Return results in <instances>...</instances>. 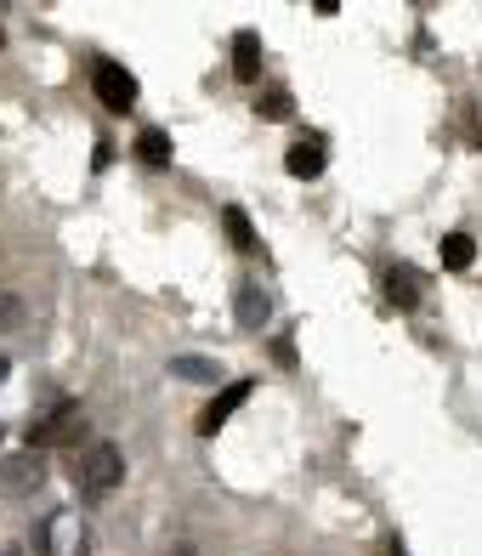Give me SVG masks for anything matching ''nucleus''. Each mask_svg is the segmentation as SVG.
Listing matches in <instances>:
<instances>
[{
    "label": "nucleus",
    "mask_w": 482,
    "mask_h": 556,
    "mask_svg": "<svg viewBox=\"0 0 482 556\" xmlns=\"http://www.w3.org/2000/svg\"><path fill=\"white\" fill-rule=\"evenodd\" d=\"M290 176H301V182H313V176H324V142H295L284 154Z\"/></svg>",
    "instance_id": "obj_9"
},
{
    "label": "nucleus",
    "mask_w": 482,
    "mask_h": 556,
    "mask_svg": "<svg viewBox=\"0 0 482 556\" xmlns=\"http://www.w3.org/2000/svg\"><path fill=\"white\" fill-rule=\"evenodd\" d=\"M221 227H227V244H233V250H256V233H250V222H244L239 205L221 211Z\"/></svg>",
    "instance_id": "obj_12"
},
{
    "label": "nucleus",
    "mask_w": 482,
    "mask_h": 556,
    "mask_svg": "<svg viewBox=\"0 0 482 556\" xmlns=\"http://www.w3.org/2000/svg\"><path fill=\"white\" fill-rule=\"evenodd\" d=\"M0 46H7V35H0Z\"/></svg>",
    "instance_id": "obj_20"
},
{
    "label": "nucleus",
    "mask_w": 482,
    "mask_h": 556,
    "mask_svg": "<svg viewBox=\"0 0 482 556\" xmlns=\"http://www.w3.org/2000/svg\"><path fill=\"white\" fill-rule=\"evenodd\" d=\"M0 443H7V432H0Z\"/></svg>",
    "instance_id": "obj_21"
},
{
    "label": "nucleus",
    "mask_w": 482,
    "mask_h": 556,
    "mask_svg": "<svg viewBox=\"0 0 482 556\" xmlns=\"http://www.w3.org/2000/svg\"><path fill=\"white\" fill-rule=\"evenodd\" d=\"M74 477H80V494L86 500H109L125 483V454L114 443H91L80 460H74Z\"/></svg>",
    "instance_id": "obj_1"
},
{
    "label": "nucleus",
    "mask_w": 482,
    "mask_h": 556,
    "mask_svg": "<svg viewBox=\"0 0 482 556\" xmlns=\"http://www.w3.org/2000/svg\"><path fill=\"white\" fill-rule=\"evenodd\" d=\"M46 483V454L40 448H17L12 460H0V494L7 500H29Z\"/></svg>",
    "instance_id": "obj_4"
},
{
    "label": "nucleus",
    "mask_w": 482,
    "mask_h": 556,
    "mask_svg": "<svg viewBox=\"0 0 482 556\" xmlns=\"http://www.w3.org/2000/svg\"><path fill=\"white\" fill-rule=\"evenodd\" d=\"M392 556H409V545H403V540H392Z\"/></svg>",
    "instance_id": "obj_16"
},
{
    "label": "nucleus",
    "mask_w": 482,
    "mask_h": 556,
    "mask_svg": "<svg viewBox=\"0 0 482 556\" xmlns=\"http://www.w3.org/2000/svg\"><path fill=\"white\" fill-rule=\"evenodd\" d=\"M131 154H137L142 165H170V137H165V131H142Z\"/></svg>",
    "instance_id": "obj_10"
},
{
    "label": "nucleus",
    "mask_w": 482,
    "mask_h": 556,
    "mask_svg": "<svg viewBox=\"0 0 482 556\" xmlns=\"http://www.w3.org/2000/svg\"><path fill=\"white\" fill-rule=\"evenodd\" d=\"M471 262H477V239H471V233H448V239H443V267L460 273V267H471Z\"/></svg>",
    "instance_id": "obj_11"
},
{
    "label": "nucleus",
    "mask_w": 482,
    "mask_h": 556,
    "mask_svg": "<svg viewBox=\"0 0 482 556\" xmlns=\"http://www.w3.org/2000/svg\"><path fill=\"white\" fill-rule=\"evenodd\" d=\"M7 375H12V364H7V358H0V387H7Z\"/></svg>",
    "instance_id": "obj_18"
},
{
    "label": "nucleus",
    "mask_w": 482,
    "mask_h": 556,
    "mask_svg": "<svg viewBox=\"0 0 482 556\" xmlns=\"http://www.w3.org/2000/svg\"><path fill=\"white\" fill-rule=\"evenodd\" d=\"M170 375H176V381H216V364L211 358H176Z\"/></svg>",
    "instance_id": "obj_13"
},
{
    "label": "nucleus",
    "mask_w": 482,
    "mask_h": 556,
    "mask_svg": "<svg viewBox=\"0 0 482 556\" xmlns=\"http://www.w3.org/2000/svg\"><path fill=\"white\" fill-rule=\"evenodd\" d=\"M267 318H272V301H267V290L244 285V290H239V330H262Z\"/></svg>",
    "instance_id": "obj_8"
},
{
    "label": "nucleus",
    "mask_w": 482,
    "mask_h": 556,
    "mask_svg": "<svg viewBox=\"0 0 482 556\" xmlns=\"http://www.w3.org/2000/svg\"><path fill=\"white\" fill-rule=\"evenodd\" d=\"M250 392H256V381H227V387H221V392L205 403V415H199V438H216L221 426L239 415V403H244Z\"/></svg>",
    "instance_id": "obj_5"
},
{
    "label": "nucleus",
    "mask_w": 482,
    "mask_h": 556,
    "mask_svg": "<svg viewBox=\"0 0 482 556\" xmlns=\"http://www.w3.org/2000/svg\"><path fill=\"white\" fill-rule=\"evenodd\" d=\"M0 556H23V551H0Z\"/></svg>",
    "instance_id": "obj_19"
},
{
    "label": "nucleus",
    "mask_w": 482,
    "mask_h": 556,
    "mask_svg": "<svg viewBox=\"0 0 482 556\" xmlns=\"http://www.w3.org/2000/svg\"><path fill=\"white\" fill-rule=\"evenodd\" d=\"M233 80H262V35H250V29H239L233 35Z\"/></svg>",
    "instance_id": "obj_7"
},
{
    "label": "nucleus",
    "mask_w": 482,
    "mask_h": 556,
    "mask_svg": "<svg viewBox=\"0 0 482 556\" xmlns=\"http://www.w3.org/2000/svg\"><path fill=\"white\" fill-rule=\"evenodd\" d=\"M386 301H392V307L397 313H415L420 307V273L415 267H386Z\"/></svg>",
    "instance_id": "obj_6"
},
{
    "label": "nucleus",
    "mask_w": 482,
    "mask_h": 556,
    "mask_svg": "<svg viewBox=\"0 0 482 556\" xmlns=\"http://www.w3.org/2000/svg\"><path fill=\"white\" fill-rule=\"evenodd\" d=\"M170 556H199V551H193V545H176V551H170Z\"/></svg>",
    "instance_id": "obj_17"
},
{
    "label": "nucleus",
    "mask_w": 482,
    "mask_h": 556,
    "mask_svg": "<svg viewBox=\"0 0 482 556\" xmlns=\"http://www.w3.org/2000/svg\"><path fill=\"white\" fill-rule=\"evenodd\" d=\"M23 324V301L17 295H0V330H17Z\"/></svg>",
    "instance_id": "obj_14"
},
{
    "label": "nucleus",
    "mask_w": 482,
    "mask_h": 556,
    "mask_svg": "<svg viewBox=\"0 0 482 556\" xmlns=\"http://www.w3.org/2000/svg\"><path fill=\"white\" fill-rule=\"evenodd\" d=\"M262 114H272V119H278V114H290V97H267Z\"/></svg>",
    "instance_id": "obj_15"
},
{
    "label": "nucleus",
    "mask_w": 482,
    "mask_h": 556,
    "mask_svg": "<svg viewBox=\"0 0 482 556\" xmlns=\"http://www.w3.org/2000/svg\"><path fill=\"white\" fill-rule=\"evenodd\" d=\"M91 91H97V103H103L109 114H131L137 109V74L125 68V63H114V58H97Z\"/></svg>",
    "instance_id": "obj_3"
},
{
    "label": "nucleus",
    "mask_w": 482,
    "mask_h": 556,
    "mask_svg": "<svg viewBox=\"0 0 482 556\" xmlns=\"http://www.w3.org/2000/svg\"><path fill=\"white\" fill-rule=\"evenodd\" d=\"M86 432V409L74 397H58L46 415L29 420V448H58V443H80Z\"/></svg>",
    "instance_id": "obj_2"
}]
</instances>
